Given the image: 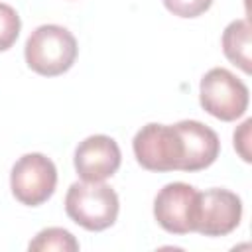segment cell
<instances>
[{
	"label": "cell",
	"instance_id": "cell-1",
	"mask_svg": "<svg viewBox=\"0 0 252 252\" xmlns=\"http://www.w3.org/2000/svg\"><path fill=\"white\" fill-rule=\"evenodd\" d=\"M75 35L57 24H45L35 28L26 41L28 67L43 77H57L69 71L77 59Z\"/></svg>",
	"mask_w": 252,
	"mask_h": 252
},
{
	"label": "cell",
	"instance_id": "cell-2",
	"mask_svg": "<svg viewBox=\"0 0 252 252\" xmlns=\"http://www.w3.org/2000/svg\"><path fill=\"white\" fill-rule=\"evenodd\" d=\"M118 195L102 181H77L65 195V213L79 226L98 232L114 224L118 217Z\"/></svg>",
	"mask_w": 252,
	"mask_h": 252
},
{
	"label": "cell",
	"instance_id": "cell-3",
	"mask_svg": "<svg viewBox=\"0 0 252 252\" xmlns=\"http://www.w3.org/2000/svg\"><path fill=\"white\" fill-rule=\"evenodd\" d=\"M248 87L232 75L228 69L215 67L207 71L201 79L199 100L201 106L215 118L222 122H232L240 118L248 108Z\"/></svg>",
	"mask_w": 252,
	"mask_h": 252
},
{
	"label": "cell",
	"instance_id": "cell-4",
	"mask_svg": "<svg viewBox=\"0 0 252 252\" xmlns=\"http://www.w3.org/2000/svg\"><path fill=\"white\" fill-rule=\"evenodd\" d=\"M136 161L148 171H179L183 161V142L173 126L146 124L132 142Z\"/></svg>",
	"mask_w": 252,
	"mask_h": 252
},
{
	"label": "cell",
	"instance_id": "cell-5",
	"mask_svg": "<svg viewBox=\"0 0 252 252\" xmlns=\"http://www.w3.org/2000/svg\"><path fill=\"white\" fill-rule=\"evenodd\" d=\"M57 185L55 163L43 154L22 156L10 173V187L14 197L28 207H37L45 203Z\"/></svg>",
	"mask_w": 252,
	"mask_h": 252
},
{
	"label": "cell",
	"instance_id": "cell-6",
	"mask_svg": "<svg viewBox=\"0 0 252 252\" xmlns=\"http://www.w3.org/2000/svg\"><path fill=\"white\" fill-rule=\"evenodd\" d=\"M199 191L183 181L163 185L154 199V217L169 234H189L197 228Z\"/></svg>",
	"mask_w": 252,
	"mask_h": 252
},
{
	"label": "cell",
	"instance_id": "cell-7",
	"mask_svg": "<svg viewBox=\"0 0 252 252\" xmlns=\"http://www.w3.org/2000/svg\"><path fill=\"white\" fill-rule=\"evenodd\" d=\"M242 219V201L228 189H207L199 193L197 207V228L203 236H226Z\"/></svg>",
	"mask_w": 252,
	"mask_h": 252
},
{
	"label": "cell",
	"instance_id": "cell-8",
	"mask_svg": "<svg viewBox=\"0 0 252 252\" xmlns=\"http://www.w3.org/2000/svg\"><path fill=\"white\" fill-rule=\"evenodd\" d=\"M122 161L116 140L104 134L85 138L75 150V169L83 181H104L112 177Z\"/></svg>",
	"mask_w": 252,
	"mask_h": 252
},
{
	"label": "cell",
	"instance_id": "cell-9",
	"mask_svg": "<svg viewBox=\"0 0 252 252\" xmlns=\"http://www.w3.org/2000/svg\"><path fill=\"white\" fill-rule=\"evenodd\" d=\"M183 142V161L179 171H201L215 163L220 152L217 132L199 120H181L175 124Z\"/></svg>",
	"mask_w": 252,
	"mask_h": 252
},
{
	"label": "cell",
	"instance_id": "cell-10",
	"mask_svg": "<svg viewBox=\"0 0 252 252\" xmlns=\"http://www.w3.org/2000/svg\"><path fill=\"white\" fill-rule=\"evenodd\" d=\"M250 22L246 18L230 22L222 32V53L224 57L240 67L244 73H252V59H250Z\"/></svg>",
	"mask_w": 252,
	"mask_h": 252
},
{
	"label": "cell",
	"instance_id": "cell-11",
	"mask_svg": "<svg viewBox=\"0 0 252 252\" xmlns=\"http://www.w3.org/2000/svg\"><path fill=\"white\" fill-rule=\"evenodd\" d=\"M30 250L33 252H51V250H57V252H77L79 250V242L75 240V236L65 230V228H59V226H49V228H43L35 234V238L28 244Z\"/></svg>",
	"mask_w": 252,
	"mask_h": 252
},
{
	"label": "cell",
	"instance_id": "cell-12",
	"mask_svg": "<svg viewBox=\"0 0 252 252\" xmlns=\"http://www.w3.org/2000/svg\"><path fill=\"white\" fill-rule=\"evenodd\" d=\"M20 28L22 22L18 12L10 4L0 2V51H6L16 43L20 35Z\"/></svg>",
	"mask_w": 252,
	"mask_h": 252
},
{
	"label": "cell",
	"instance_id": "cell-13",
	"mask_svg": "<svg viewBox=\"0 0 252 252\" xmlns=\"http://www.w3.org/2000/svg\"><path fill=\"white\" fill-rule=\"evenodd\" d=\"M213 0H163V6L179 18H197L211 8Z\"/></svg>",
	"mask_w": 252,
	"mask_h": 252
},
{
	"label": "cell",
	"instance_id": "cell-14",
	"mask_svg": "<svg viewBox=\"0 0 252 252\" xmlns=\"http://www.w3.org/2000/svg\"><path fill=\"white\" fill-rule=\"evenodd\" d=\"M250 126H252V120L248 118V120H244L242 124H240V128L238 130H234V150L240 154V158L244 159V161H250L252 158H250Z\"/></svg>",
	"mask_w": 252,
	"mask_h": 252
}]
</instances>
